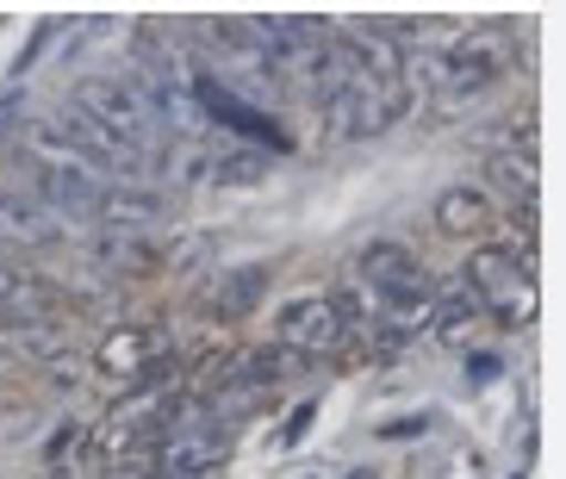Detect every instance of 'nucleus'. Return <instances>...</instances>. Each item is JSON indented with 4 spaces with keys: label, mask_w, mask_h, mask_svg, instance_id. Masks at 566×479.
<instances>
[{
    "label": "nucleus",
    "mask_w": 566,
    "mask_h": 479,
    "mask_svg": "<svg viewBox=\"0 0 566 479\" xmlns=\"http://www.w3.org/2000/svg\"><path fill=\"white\" fill-rule=\"evenodd\" d=\"M69 113L87 118L101 137H113L118 149H132V156H144V163L156 168V156H163V125H156L150 100H144V87L132 82V75H94V82L75 87V100H69Z\"/></svg>",
    "instance_id": "f257e3e1"
},
{
    "label": "nucleus",
    "mask_w": 566,
    "mask_h": 479,
    "mask_svg": "<svg viewBox=\"0 0 566 479\" xmlns=\"http://www.w3.org/2000/svg\"><path fill=\"white\" fill-rule=\"evenodd\" d=\"M349 63V56H343ZM405 82H367V75H343V82L331 87V100H324V118H331V132L336 137H380V132H392L405 118Z\"/></svg>",
    "instance_id": "f03ea898"
},
{
    "label": "nucleus",
    "mask_w": 566,
    "mask_h": 479,
    "mask_svg": "<svg viewBox=\"0 0 566 479\" xmlns=\"http://www.w3.org/2000/svg\"><path fill=\"white\" fill-rule=\"evenodd\" d=\"M150 467H156V479H218V467H224V430L200 412H175L168 430L150 448Z\"/></svg>",
    "instance_id": "7ed1b4c3"
},
{
    "label": "nucleus",
    "mask_w": 566,
    "mask_h": 479,
    "mask_svg": "<svg viewBox=\"0 0 566 479\" xmlns=\"http://www.w3.org/2000/svg\"><path fill=\"white\" fill-rule=\"evenodd\" d=\"M423 75H430L436 100L442 106H454V100H473L480 87H492L504 75V50L492 44V38H454L442 56H430L423 63Z\"/></svg>",
    "instance_id": "20e7f679"
},
{
    "label": "nucleus",
    "mask_w": 566,
    "mask_h": 479,
    "mask_svg": "<svg viewBox=\"0 0 566 479\" xmlns=\"http://www.w3.org/2000/svg\"><path fill=\"white\" fill-rule=\"evenodd\" d=\"M467 293H473V305H492L499 317H530L535 312L530 262H516L511 249H480V256L467 262Z\"/></svg>",
    "instance_id": "39448f33"
},
{
    "label": "nucleus",
    "mask_w": 566,
    "mask_h": 479,
    "mask_svg": "<svg viewBox=\"0 0 566 479\" xmlns=\"http://www.w3.org/2000/svg\"><path fill=\"white\" fill-rule=\"evenodd\" d=\"M274 343L286 355H336L349 343V312L331 299H293L286 312H274Z\"/></svg>",
    "instance_id": "423d86ee"
},
{
    "label": "nucleus",
    "mask_w": 566,
    "mask_h": 479,
    "mask_svg": "<svg viewBox=\"0 0 566 479\" xmlns=\"http://www.w3.org/2000/svg\"><path fill=\"white\" fill-rule=\"evenodd\" d=\"M63 237H69L63 218H51L19 181H0V243L7 249H51Z\"/></svg>",
    "instance_id": "0eeeda50"
},
{
    "label": "nucleus",
    "mask_w": 566,
    "mask_h": 479,
    "mask_svg": "<svg viewBox=\"0 0 566 479\" xmlns=\"http://www.w3.org/2000/svg\"><path fill=\"white\" fill-rule=\"evenodd\" d=\"M262 293H268V268L262 262H237V268H224V274H212L206 312L212 317H250V312H262Z\"/></svg>",
    "instance_id": "6e6552de"
},
{
    "label": "nucleus",
    "mask_w": 566,
    "mask_h": 479,
    "mask_svg": "<svg viewBox=\"0 0 566 479\" xmlns=\"http://www.w3.org/2000/svg\"><path fill=\"white\" fill-rule=\"evenodd\" d=\"M492 199H485V187H449V194L436 199V225L449 237H480L492 231Z\"/></svg>",
    "instance_id": "1a4fd4ad"
},
{
    "label": "nucleus",
    "mask_w": 566,
    "mask_h": 479,
    "mask_svg": "<svg viewBox=\"0 0 566 479\" xmlns=\"http://www.w3.org/2000/svg\"><path fill=\"white\" fill-rule=\"evenodd\" d=\"M156 355V336L150 331H118L101 343V374H113V381H137L144 367H150Z\"/></svg>",
    "instance_id": "9d476101"
},
{
    "label": "nucleus",
    "mask_w": 566,
    "mask_h": 479,
    "mask_svg": "<svg viewBox=\"0 0 566 479\" xmlns=\"http://www.w3.org/2000/svg\"><path fill=\"white\" fill-rule=\"evenodd\" d=\"M94 262L118 268V274H144V268H156V249L144 243V237H132V231H113V237L94 243Z\"/></svg>",
    "instance_id": "9b49d317"
},
{
    "label": "nucleus",
    "mask_w": 566,
    "mask_h": 479,
    "mask_svg": "<svg viewBox=\"0 0 566 479\" xmlns=\"http://www.w3.org/2000/svg\"><path fill=\"white\" fill-rule=\"evenodd\" d=\"M492 181L511 194L516 187V199H523V212H535V194H542V175H535V156H499L492 163Z\"/></svg>",
    "instance_id": "f8f14e48"
},
{
    "label": "nucleus",
    "mask_w": 566,
    "mask_h": 479,
    "mask_svg": "<svg viewBox=\"0 0 566 479\" xmlns=\"http://www.w3.org/2000/svg\"><path fill=\"white\" fill-rule=\"evenodd\" d=\"M473 317H480V305H473V293H467V287H454V293H449V299H442V305L430 312V324H436L442 336H461L467 324H473Z\"/></svg>",
    "instance_id": "ddd939ff"
},
{
    "label": "nucleus",
    "mask_w": 566,
    "mask_h": 479,
    "mask_svg": "<svg viewBox=\"0 0 566 479\" xmlns=\"http://www.w3.org/2000/svg\"><path fill=\"white\" fill-rule=\"evenodd\" d=\"M69 448H75V430H69V424H63V430L51 436V448H44V455H51V461L63 467V461H69Z\"/></svg>",
    "instance_id": "4468645a"
},
{
    "label": "nucleus",
    "mask_w": 566,
    "mask_h": 479,
    "mask_svg": "<svg viewBox=\"0 0 566 479\" xmlns=\"http://www.w3.org/2000/svg\"><path fill=\"white\" fill-rule=\"evenodd\" d=\"M349 479H380V473H374V467H355V473Z\"/></svg>",
    "instance_id": "2eb2a0df"
}]
</instances>
